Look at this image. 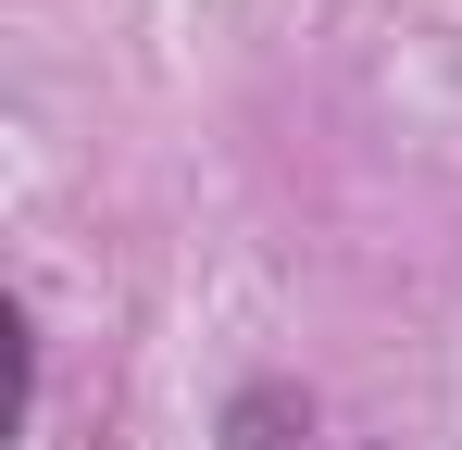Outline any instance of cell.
Listing matches in <instances>:
<instances>
[{
	"label": "cell",
	"instance_id": "1",
	"mask_svg": "<svg viewBox=\"0 0 462 450\" xmlns=\"http://www.w3.org/2000/svg\"><path fill=\"white\" fill-rule=\"evenodd\" d=\"M288 426H312L300 388H237L226 400V450H288Z\"/></svg>",
	"mask_w": 462,
	"mask_h": 450
}]
</instances>
